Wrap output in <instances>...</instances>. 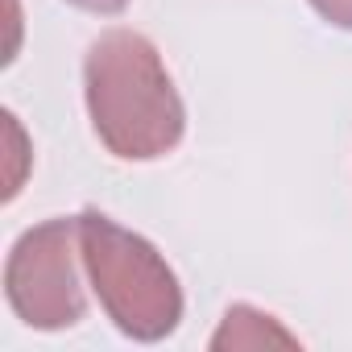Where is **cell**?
I'll return each instance as SVG.
<instances>
[{
    "mask_svg": "<svg viewBox=\"0 0 352 352\" xmlns=\"http://www.w3.org/2000/svg\"><path fill=\"white\" fill-rule=\"evenodd\" d=\"M261 344H282V348H294V336L282 331L270 315L253 311V307H232L224 315V327L216 331L212 348H261Z\"/></svg>",
    "mask_w": 352,
    "mask_h": 352,
    "instance_id": "cell-4",
    "label": "cell"
},
{
    "mask_svg": "<svg viewBox=\"0 0 352 352\" xmlns=\"http://www.w3.org/2000/svg\"><path fill=\"white\" fill-rule=\"evenodd\" d=\"M311 9L323 21H331L340 30H352V0H311Z\"/></svg>",
    "mask_w": 352,
    "mask_h": 352,
    "instance_id": "cell-5",
    "label": "cell"
},
{
    "mask_svg": "<svg viewBox=\"0 0 352 352\" xmlns=\"http://www.w3.org/2000/svg\"><path fill=\"white\" fill-rule=\"evenodd\" d=\"M67 5H75V9H87V13H104V17H112V13H120L129 0H67Z\"/></svg>",
    "mask_w": 352,
    "mask_h": 352,
    "instance_id": "cell-6",
    "label": "cell"
},
{
    "mask_svg": "<svg viewBox=\"0 0 352 352\" xmlns=\"http://www.w3.org/2000/svg\"><path fill=\"white\" fill-rule=\"evenodd\" d=\"M79 261V220H46L30 228L5 265V294L17 319L38 331L75 327L87 315Z\"/></svg>",
    "mask_w": 352,
    "mask_h": 352,
    "instance_id": "cell-3",
    "label": "cell"
},
{
    "mask_svg": "<svg viewBox=\"0 0 352 352\" xmlns=\"http://www.w3.org/2000/svg\"><path fill=\"white\" fill-rule=\"evenodd\" d=\"M79 253L108 319L133 340H166L183 319V290L166 257L104 212L79 216Z\"/></svg>",
    "mask_w": 352,
    "mask_h": 352,
    "instance_id": "cell-2",
    "label": "cell"
},
{
    "mask_svg": "<svg viewBox=\"0 0 352 352\" xmlns=\"http://www.w3.org/2000/svg\"><path fill=\"white\" fill-rule=\"evenodd\" d=\"M83 91L96 137L124 162L166 157L183 141V100L166 75L157 46L137 30H108L91 42Z\"/></svg>",
    "mask_w": 352,
    "mask_h": 352,
    "instance_id": "cell-1",
    "label": "cell"
}]
</instances>
